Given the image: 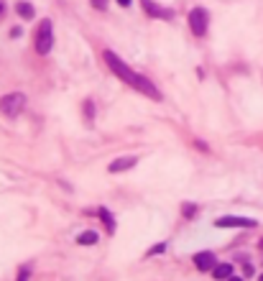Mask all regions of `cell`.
<instances>
[{"mask_svg":"<svg viewBox=\"0 0 263 281\" xmlns=\"http://www.w3.org/2000/svg\"><path fill=\"white\" fill-rule=\"evenodd\" d=\"M105 61H107V67H110V72H113L115 77H120L123 82H128L133 90H138V92L148 95L151 100H161V92L156 90V84H153L148 77H143V74L133 72V69H130L128 64L115 54V51H105Z\"/></svg>","mask_w":263,"mask_h":281,"instance_id":"cell-1","label":"cell"},{"mask_svg":"<svg viewBox=\"0 0 263 281\" xmlns=\"http://www.w3.org/2000/svg\"><path fill=\"white\" fill-rule=\"evenodd\" d=\"M23 107H26V95L23 92H10V95H5L3 100H0V113L8 115V118L20 115Z\"/></svg>","mask_w":263,"mask_h":281,"instance_id":"cell-2","label":"cell"},{"mask_svg":"<svg viewBox=\"0 0 263 281\" xmlns=\"http://www.w3.org/2000/svg\"><path fill=\"white\" fill-rule=\"evenodd\" d=\"M36 51L38 54H49L51 46H54V33H51V20H41L38 23V31H36Z\"/></svg>","mask_w":263,"mask_h":281,"instance_id":"cell-3","label":"cell"},{"mask_svg":"<svg viewBox=\"0 0 263 281\" xmlns=\"http://www.w3.org/2000/svg\"><path fill=\"white\" fill-rule=\"evenodd\" d=\"M207 26H210V13L205 8H194L189 13V28H192V33L194 36H205Z\"/></svg>","mask_w":263,"mask_h":281,"instance_id":"cell-4","label":"cell"},{"mask_svg":"<svg viewBox=\"0 0 263 281\" xmlns=\"http://www.w3.org/2000/svg\"><path fill=\"white\" fill-rule=\"evenodd\" d=\"M141 5H143L146 15H151V18H161V20H171L174 18L171 8H161L159 3H153V0H141Z\"/></svg>","mask_w":263,"mask_h":281,"instance_id":"cell-5","label":"cell"},{"mask_svg":"<svg viewBox=\"0 0 263 281\" xmlns=\"http://www.w3.org/2000/svg\"><path fill=\"white\" fill-rule=\"evenodd\" d=\"M217 228H256L258 223L251 218H235V215H228V218H217L215 220Z\"/></svg>","mask_w":263,"mask_h":281,"instance_id":"cell-6","label":"cell"},{"mask_svg":"<svg viewBox=\"0 0 263 281\" xmlns=\"http://www.w3.org/2000/svg\"><path fill=\"white\" fill-rule=\"evenodd\" d=\"M194 266L200 269V271H212V269L217 266L215 253H212V251H202V253H197V256H194Z\"/></svg>","mask_w":263,"mask_h":281,"instance_id":"cell-7","label":"cell"},{"mask_svg":"<svg viewBox=\"0 0 263 281\" xmlns=\"http://www.w3.org/2000/svg\"><path fill=\"white\" fill-rule=\"evenodd\" d=\"M136 164H138V159H136V156H120V159H115L110 166H107V171H110V174H120V171L133 169Z\"/></svg>","mask_w":263,"mask_h":281,"instance_id":"cell-8","label":"cell"},{"mask_svg":"<svg viewBox=\"0 0 263 281\" xmlns=\"http://www.w3.org/2000/svg\"><path fill=\"white\" fill-rule=\"evenodd\" d=\"M233 271H235V269H233V264H217V266L212 269V276H215V279H220V281H228V279L233 276Z\"/></svg>","mask_w":263,"mask_h":281,"instance_id":"cell-9","label":"cell"},{"mask_svg":"<svg viewBox=\"0 0 263 281\" xmlns=\"http://www.w3.org/2000/svg\"><path fill=\"white\" fill-rule=\"evenodd\" d=\"M100 220L105 223V228H107V233H115V220H113V215H110V210L107 207H100Z\"/></svg>","mask_w":263,"mask_h":281,"instance_id":"cell-10","label":"cell"},{"mask_svg":"<svg viewBox=\"0 0 263 281\" xmlns=\"http://www.w3.org/2000/svg\"><path fill=\"white\" fill-rule=\"evenodd\" d=\"M77 243L79 246H95L97 243V233H82V235H77Z\"/></svg>","mask_w":263,"mask_h":281,"instance_id":"cell-11","label":"cell"},{"mask_svg":"<svg viewBox=\"0 0 263 281\" xmlns=\"http://www.w3.org/2000/svg\"><path fill=\"white\" fill-rule=\"evenodd\" d=\"M18 15L26 18V20H31L33 18V5L31 3H18Z\"/></svg>","mask_w":263,"mask_h":281,"instance_id":"cell-12","label":"cell"},{"mask_svg":"<svg viewBox=\"0 0 263 281\" xmlns=\"http://www.w3.org/2000/svg\"><path fill=\"white\" fill-rule=\"evenodd\" d=\"M182 212L187 215V218H192V215H197V205H189V202H184V205H182Z\"/></svg>","mask_w":263,"mask_h":281,"instance_id":"cell-13","label":"cell"},{"mask_svg":"<svg viewBox=\"0 0 263 281\" xmlns=\"http://www.w3.org/2000/svg\"><path fill=\"white\" fill-rule=\"evenodd\" d=\"M28 276H31V269L28 266H20L18 269V281H28Z\"/></svg>","mask_w":263,"mask_h":281,"instance_id":"cell-14","label":"cell"},{"mask_svg":"<svg viewBox=\"0 0 263 281\" xmlns=\"http://www.w3.org/2000/svg\"><path fill=\"white\" fill-rule=\"evenodd\" d=\"M166 251V243H159V246H153L151 251H148V256H159V253H164Z\"/></svg>","mask_w":263,"mask_h":281,"instance_id":"cell-15","label":"cell"},{"mask_svg":"<svg viewBox=\"0 0 263 281\" xmlns=\"http://www.w3.org/2000/svg\"><path fill=\"white\" fill-rule=\"evenodd\" d=\"M92 5H95L97 10H105V8H107V0H92Z\"/></svg>","mask_w":263,"mask_h":281,"instance_id":"cell-16","label":"cell"},{"mask_svg":"<svg viewBox=\"0 0 263 281\" xmlns=\"http://www.w3.org/2000/svg\"><path fill=\"white\" fill-rule=\"evenodd\" d=\"M84 115L92 118V102H84Z\"/></svg>","mask_w":263,"mask_h":281,"instance_id":"cell-17","label":"cell"},{"mask_svg":"<svg viewBox=\"0 0 263 281\" xmlns=\"http://www.w3.org/2000/svg\"><path fill=\"white\" fill-rule=\"evenodd\" d=\"M118 3H120V5H125V8H128V5H130V0H118Z\"/></svg>","mask_w":263,"mask_h":281,"instance_id":"cell-18","label":"cell"},{"mask_svg":"<svg viewBox=\"0 0 263 281\" xmlns=\"http://www.w3.org/2000/svg\"><path fill=\"white\" fill-rule=\"evenodd\" d=\"M228 281H243V279H238V276H230V279H228Z\"/></svg>","mask_w":263,"mask_h":281,"instance_id":"cell-19","label":"cell"},{"mask_svg":"<svg viewBox=\"0 0 263 281\" xmlns=\"http://www.w3.org/2000/svg\"><path fill=\"white\" fill-rule=\"evenodd\" d=\"M258 281H263V274H261V279H258Z\"/></svg>","mask_w":263,"mask_h":281,"instance_id":"cell-20","label":"cell"},{"mask_svg":"<svg viewBox=\"0 0 263 281\" xmlns=\"http://www.w3.org/2000/svg\"><path fill=\"white\" fill-rule=\"evenodd\" d=\"M0 10H3V3H0Z\"/></svg>","mask_w":263,"mask_h":281,"instance_id":"cell-21","label":"cell"},{"mask_svg":"<svg viewBox=\"0 0 263 281\" xmlns=\"http://www.w3.org/2000/svg\"><path fill=\"white\" fill-rule=\"evenodd\" d=\"M261 248H263V241H261Z\"/></svg>","mask_w":263,"mask_h":281,"instance_id":"cell-22","label":"cell"}]
</instances>
